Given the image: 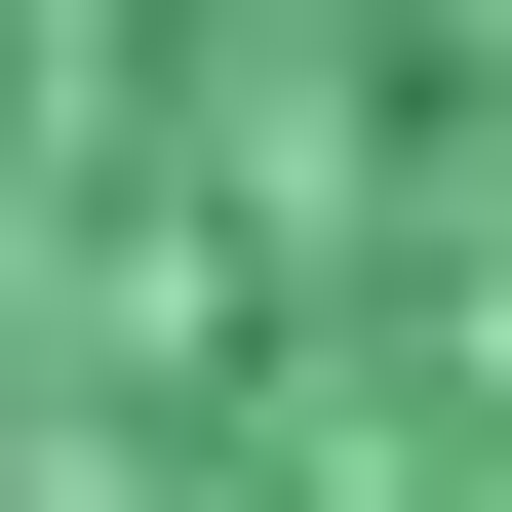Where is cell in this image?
<instances>
[{"mask_svg":"<svg viewBox=\"0 0 512 512\" xmlns=\"http://www.w3.org/2000/svg\"><path fill=\"white\" fill-rule=\"evenodd\" d=\"M0 512H512V0H0Z\"/></svg>","mask_w":512,"mask_h":512,"instance_id":"cell-1","label":"cell"}]
</instances>
